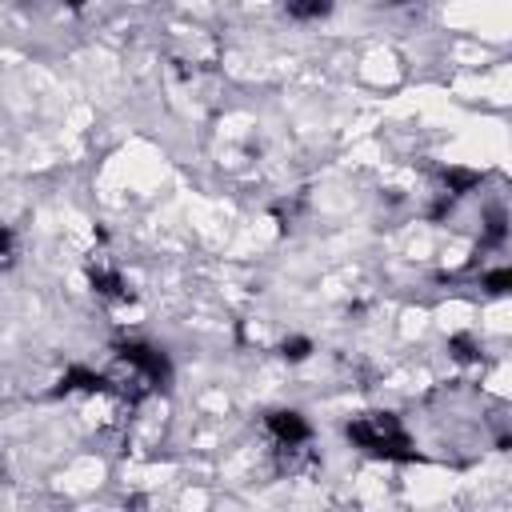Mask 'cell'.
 <instances>
[{
	"label": "cell",
	"instance_id": "1",
	"mask_svg": "<svg viewBox=\"0 0 512 512\" xmlns=\"http://www.w3.org/2000/svg\"><path fill=\"white\" fill-rule=\"evenodd\" d=\"M344 432L360 452H368L376 460H420V452L412 448L408 432L400 428V420L392 412H364V416L348 420Z\"/></svg>",
	"mask_w": 512,
	"mask_h": 512
},
{
	"label": "cell",
	"instance_id": "2",
	"mask_svg": "<svg viewBox=\"0 0 512 512\" xmlns=\"http://www.w3.org/2000/svg\"><path fill=\"white\" fill-rule=\"evenodd\" d=\"M116 356H120V364H128L132 380L144 384L148 392H156V388H164V384L172 380V364H168V356H164L156 344L124 340V344H116Z\"/></svg>",
	"mask_w": 512,
	"mask_h": 512
},
{
	"label": "cell",
	"instance_id": "3",
	"mask_svg": "<svg viewBox=\"0 0 512 512\" xmlns=\"http://www.w3.org/2000/svg\"><path fill=\"white\" fill-rule=\"evenodd\" d=\"M264 428L272 432V440H276L280 448H300V444H308V436H312L308 420H304L296 408H272V412L264 416Z\"/></svg>",
	"mask_w": 512,
	"mask_h": 512
},
{
	"label": "cell",
	"instance_id": "4",
	"mask_svg": "<svg viewBox=\"0 0 512 512\" xmlns=\"http://www.w3.org/2000/svg\"><path fill=\"white\" fill-rule=\"evenodd\" d=\"M72 392H88V396H100V392H116V384L104 376V372H92V368H68L56 384V396H72Z\"/></svg>",
	"mask_w": 512,
	"mask_h": 512
},
{
	"label": "cell",
	"instance_id": "5",
	"mask_svg": "<svg viewBox=\"0 0 512 512\" xmlns=\"http://www.w3.org/2000/svg\"><path fill=\"white\" fill-rule=\"evenodd\" d=\"M88 284H92V292L104 296V300H132L124 276L112 272V268H104V264H92V268H88Z\"/></svg>",
	"mask_w": 512,
	"mask_h": 512
},
{
	"label": "cell",
	"instance_id": "6",
	"mask_svg": "<svg viewBox=\"0 0 512 512\" xmlns=\"http://www.w3.org/2000/svg\"><path fill=\"white\" fill-rule=\"evenodd\" d=\"M480 172L476 168H444V188H448V196H464V192H472V188H480Z\"/></svg>",
	"mask_w": 512,
	"mask_h": 512
},
{
	"label": "cell",
	"instance_id": "7",
	"mask_svg": "<svg viewBox=\"0 0 512 512\" xmlns=\"http://www.w3.org/2000/svg\"><path fill=\"white\" fill-rule=\"evenodd\" d=\"M448 352H452V360H460V364H472V360L480 356V344H476L468 332H456V336H448Z\"/></svg>",
	"mask_w": 512,
	"mask_h": 512
},
{
	"label": "cell",
	"instance_id": "8",
	"mask_svg": "<svg viewBox=\"0 0 512 512\" xmlns=\"http://www.w3.org/2000/svg\"><path fill=\"white\" fill-rule=\"evenodd\" d=\"M280 356L292 360V364H300V360L312 356V340H308V336H288V340L280 344Z\"/></svg>",
	"mask_w": 512,
	"mask_h": 512
},
{
	"label": "cell",
	"instance_id": "9",
	"mask_svg": "<svg viewBox=\"0 0 512 512\" xmlns=\"http://www.w3.org/2000/svg\"><path fill=\"white\" fill-rule=\"evenodd\" d=\"M328 12H332V4H320V0L288 4V16H292V20H320V16H328Z\"/></svg>",
	"mask_w": 512,
	"mask_h": 512
},
{
	"label": "cell",
	"instance_id": "10",
	"mask_svg": "<svg viewBox=\"0 0 512 512\" xmlns=\"http://www.w3.org/2000/svg\"><path fill=\"white\" fill-rule=\"evenodd\" d=\"M492 296H504L508 288H512V268H492V272H484V280H480Z\"/></svg>",
	"mask_w": 512,
	"mask_h": 512
},
{
	"label": "cell",
	"instance_id": "11",
	"mask_svg": "<svg viewBox=\"0 0 512 512\" xmlns=\"http://www.w3.org/2000/svg\"><path fill=\"white\" fill-rule=\"evenodd\" d=\"M504 232H508V220H504V212H488V224H484V240L488 244H500L504 240Z\"/></svg>",
	"mask_w": 512,
	"mask_h": 512
},
{
	"label": "cell",
	"instance_id": "12",
	"mask_svg": "<svg viewBox=\"0 0 512 512\" xmlns=\"http://www.w3.org/2000/svg\"><path fill=\"white\" fill-rule=\"evenodd\" d=\"M8 256H12V232H8L4 224H0V264H4Z\"/></svg>",
	"mask_w": 512,
	"mask_h": 512
}]
</instances>
